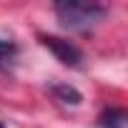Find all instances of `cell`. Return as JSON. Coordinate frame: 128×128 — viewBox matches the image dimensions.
I'll use <instances>...</instances> for the list:
<instances>
[{
	"label": "cell",
	"instance_id": "obj_1",
	"mask_svg": "<svg viewBox=\"0 0 128 128\" xmlns=\"http://www.w3.org/2000/svg\"><path fill=\"white\" fill-rule=\"evenodd\" d=\"M53 10L60 25L68 30H86L108 15V8L100 3H55Z\"/></svg>",
	"mask_w": 128,
	"mask_h": 128
},
{
	"label": "cell",
	"instance_id": "obj_2",
	"mask_svg": "<svg viewBox=\"0 0 128 128\" xmlns=\"http://www.w3.org/2000/svg\"><path fill=\"white\" fill-rule=\"evenodd\" d=\"M40 43L63 63V66H78L83 60V53L78 45H73L70 40H63V38H55V35H40Z\"/></svg>",
	"mask_w": 128,
	"mask_h": 128
},
{
	"label": "cell",
	"instance_id": "obj_3",
	"mask_svg": "<svg viewBox=\"0 0 128 128\" xmlns=\"http://www.w3.org/2000/svg\"><path fill=\"white\" fill-rule=\"evenodd\" d=\"M98 123H100V128H126L128 116L123 108H106L98 116Z\"/></svg>",
	"mask_w": 128,
	"mask_h": 128
},
{
	"label": "cell",
	"instance_id": "obj_4",
	"mask_svg": "<svg viewBox=\"0 0 128 128\" xmlns=\"http://www.w3.org/2000/svg\"><path fill=\"white\" fill-rule=\"evenodd\" d=\"M15 58H18V45L8 38H0V70L3 73H10L13 66H15Z\"/></svg>",
	"mask_w": 128,
	"mask_h": 128
},
{
	"label": "cell",
	"instance_id": "obj_5",
	"mask_svg": "<svg viewBox=\"0 0 128 128\" xmlns=\"http://www.w3.org/2000/svg\"><path fill=\"white\" fill-rule=\"evenodd\" d=\"M50 93H53L60 103H70V106H78V103L83 100V96H80L73 86H66V83H55V86L50 88Z\"/></svg>",
	"mask_w": 128,
	"mask_h": 128
},
{
	"label": "cell",
	"instance_id": "obj_6",
	"mask_svg": "<svg viewBox=\"0 0 128 128\" xmlns=\"http://www.w3.org/2000/svg\"><path fill=\"white\" fill-rule=\"evenodd\" d=\"M0 128H5V126H3V123H0Z\"/></svg>",
	"mask_w": 128,
	"mask_h": 128
}]
</instances>
